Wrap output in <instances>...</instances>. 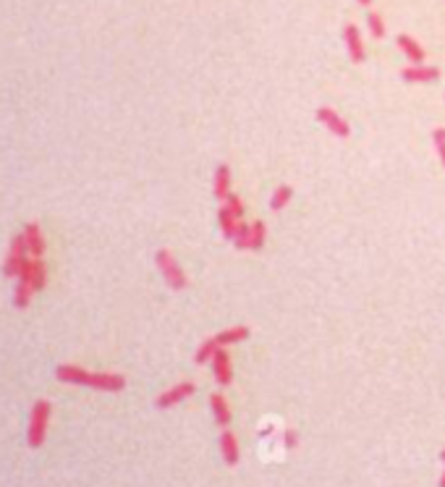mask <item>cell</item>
<instances>
[{
	"instance_id": "cell-9",
	"label": "cell",
	"mask_w": 445,
	"mask_h": 487,
	"mask_svg": "<svg viewBox=\"0 0 445 487\" xmlns=\"http://www.w3.org/2000/svg\"><path fill=\"white\" fill-rule=\"evenodd\" d=\"M21 233L27 236L29 254H32V257H37V259L42 257V254H45V249H47V244H45V236H42V228H39V223H27Z\"/></svg>"
},
{
	"instance_id": "cell-29",
	"label": "cell",
	"mask_w": 445,
	"mask_h": 487,
	"mask_svg": "<svg viewBox=\"0 0 445 487\" xmlns=\"http://www.w3.org/2000/svg\"><path fill=\"white\" fill-rule=\"evenodd\" d=\"M440 459H443V461H445V450H443V453H440Z\"/></svg>"
},
{
	"instance_id": "cell-19",
	"label": "cell",
	"mask_w": 445,
	"mask_h": 487,
	"mask_svg": "<svg viewBox=\"0 0 445 487\" xmlns=\"http://www.w3.org/2000/svg\"><path fill=\"white\" fill-rule=\"evenodd\" d=\"M218 349H220V343H218L215 338H207L202 346L196 349L194 362H196V364H207V362H213V357L218 354Z\"/></svg>"
},
{
	"instance_id": "cell-18",
	"label": "cell",
	"mask_w": 445,
	"mask_h": 487,
	"mask_svg": "<svg viewBox=\"0 0 445 487\" xmlns=\"http://www.w3.org/2000/svg\"><path fill=\"white\" fill-rule=\"evenodd\" d=\"M218 221H220V228H222V236L228 241H233V236H236V230H239V218H233V212L228 210V207H222L220 212H218Z\"/></svg>"
},
{
	"instance_id": "cell-27",
	"label": "cell",
	"mask_w": 445,
	"mask_h": 487,
	"mask_svg": "<svg viewBox=\"0 0 445 487\" xmlns=\"http://www.w3.org/2000/svg\"><path fill=\"white\" fill-rule=\"evenodd\" d=\"M359 6H372V0H359Z\"/></svg>"
},
{
	"instance_id": "cell-3",
	"label": "cell",
	"mask_w": 445,
	"mask_h": 487,
	"mask_svg": "<svg viewBox=\"0 0 445 487\" xmlns=\"http://www.w3.org/2000/svg\"><path fill=\"white\" fill-rule=\"evenodd\" d=\"M29 262V247H27V236L24 233H16L11 239V249L6 259H3V276L6 278H19L21 270L27 267Z\"/></svg>"
},
{
	"instance_id": "cell-2",
	"label": "cell",
	"mask_w": 445,
	"mask_h": 487,
	"mask_svg": "<svg viewBox=\"0 0 445 487\" xmlns=\"http://www.w3.org/2000/svg\"><path fill=\"white\" fill-rule=\"evenodd\" d=\"M50 417H53V404L47 398H39L32 404L27 424V445L29 448H39L47 438V427H50Z\"/></svg>"
},
{
	"instance_id": "cell-10",
	"label": "cell",
	"mask_w": 445,
	"mask_h": 487,
	"mask_svg": "<svg viewBox=\"0 0 445 487\" xmlns=\"http://www.w3.org/2000/svg\"><path fill=\"white\" fill-rule=\"evenodd\" d=\"M220 453H222V461L228 467H236L239 459H242V450H239V443H236V435H233L228 427L220 432Z\"/></svg>"
},
{
	"instance_id": "cell-8",
	"label": "cell",
	"mask_w": 445,
	"mask_h": 487,
	"mask_svg": "<svg viewBox=\"0 0 445 487\" xmlns=\"http://www.w3.org/2000/svg\"><path fill=\"white\" fill-rule=\"evenodd\" d=\"M317 121H320L322 126H327V129L333 131L338 139H349V134H351L349 123H346V121L341 118L333 108H320V111H317Z\"/></svg>"
},
{
	"instance_id": "cell-14",
	"label": "cell",
	"mask_w": 445,
	"mask_h": 487,
	"mask_svg": "<svg viewBox=\"0 0 445 487\" xmlns=\"http://www.w3.org/2000/svg\"><path fill=\"white\" fill-rule=\"evenodd\" d=\"M213 194L218 199H222V202L228 199V194H231V168L228 166H218V171H215Z\"/></svg>"
},
{
	"instance_id": "cell-7",
	"label": "cell",
	"mask_w": 445,
	"mask_h": 487,
	"mask_svg": "<svg viewBox=\"0 0 445 487\" xmlns=\"http://www.w3.org/2000/svg\"><path fill=\"white\" fill-rule=\"evenodd\" d=\"M213 375H215V380H218V386H231L233 383V367H231V357H228V351L222 349H218V354L213 357Z\"/></svg>"
},
{
	"instance_id": "cell-11",
	"label": "cell",
	"mask_w": 445,
	"mask_h": 487,
	"mask_svg": "<svg viewBox=\"0 0 445 487\" xmlns=\"http://www.w3.org/2000/svg\"><path fill=\"white\" fill-rule=\"evenodd\" d=\"M437 76H440V68H435V66H408V68H403L401 71V79L403 82H435Z\"/></svg>"
},
{
	"instance_id": "cell-6",
	"label": "cell",
	"mask_w": 445,
	"mask_h": 487,
	"mask_svg": "<svg viewBox=\"0 0 445 487\" xmlns=\"http://www.w3.org/2000/svg\"><path fill=\"white\" fill-rule=\"evenodd\" d=\"M32 296H35V288H32V259H29L27 267L21 270L19 283L13 288V307H16V309H27L29 302H32Z\"/></svg>"
},
{
	"instance_id": "cell-22",
	"label": "cell",
	"mask_w": 445,
	"mask_h": 487,
	"mask_svg": "<svg viewBox=\"0 0 445 487\" xmlns=\"http://www.w3.org/2000/svg\"><path fill=\"white\" fill-rule=\"evenodd\" d=\"M249 239H251V226H244L239 223V230L233 236V247L236 249H249Z\"/></svg>"
},
{
	"instance_id": "cell-28",
	"label": "cell",
	"mask_w": 445,
	"mask_h": 487,
	"mask_svg": "<svg viewBox=\"0 0 445 487\" xmlns=\"http://www.w3.org/2000/svg\"><path fill=\"white\" fill-rule=\"evenodd\" d=\"M440 487H445V471H443V477H440V482H437Z\"/></svg>"
},
{
	"instance_id": "cell-13",
	"label": "cell",
	"mask_w": 445,
	"mask_h": 487,
	"mask_svg": "<svg viewBox=\"0 0 445 487\" xmlns=\"http://www.w3.org/2000/svg\"><path fill=\"white\" fill-rule=\"evenodd\" d=\"M210 412H213V419L218 424H220L222 430L231 424V406H228V401L222 398L220 393H215V395H210Z\"/></svg>"
},
{
	"instance_id": "cell-17",
	"label": "cell",
	"mask_w": 445,
	"mask_h": 487,
	"mask_svg": "<svg viewBox=\"0 0 445 487\" xmlns=\"http://www.w3.org/2000/svg\"><path fill=\"white\" fill-rule=\"evenodd\" d=\"M47 285V267L42 259L32 257V288H35V294H39V291H45Z\"/></svg>"
},
{
	"instance_id": "cell-4",
	"label": "cell",
	"mask_w": 445,
	"mask_h": 487,
	"mask_svg": "<svg viewBox=\"0 0 445 487\" xmlns=\"http://www.w3.org/2000/svg\"><path fill=\"white\" fill-rule=\"evenodd\" d=\"M155 262H158L160 273H163V278H165V283L170 285L173 291H184L186 288L184 270H181V265H178L176 257H173L168 249H160L158 254H155Z\"/></svg>"
},
{
	"instance_id": "cell-24",
	"label": "cell",
	"mask_w": 445,
	"mask_h": 487,
	"mask_svg": "<svg viewBox=\"0 0 445 487\" xmlns=\"http://www.w3.org/2000/svg\"><path fill=\"white\" fill-rule=\"evenodd\" d=\"M432 139H435L437 155H440V163H443V168H445V129H435V131H432Z\"/></svg>"
},
{
	"instance_id": "cell-23",
	"label": "cell",
	"mask_w": 445,
	"mask_h": 487,
	"mask_svg": "<svg viewBox=\"0 0 445 487\" xmlns=\"http://www.w3.org/2000/svg\"><path fill=\"white\" fill-rule=\"evenodd\" d=\"M367 24H370V32H372V37H377V39H382V37H385V24H382L380 13H375V11H372L370 16H367Z\"/></svg>"
},
{
	"instance_id": "cell-20",
	"label": "cell",
	"mask_w": 445,
	"mask_h": 487,
	"mask_svg": "<svg viewBox=\"0 0 445 487\" xmlns=\"http://www.w3.org/2000/svg\"><path fill=\"white\" fill-rule=\"evenodd\" d=\"M291 197H294V189H291V186H278V189L272 192V197H270V210H283V207L291 202Z\"/></svg>"
},
{
	"instance_id": "cell-16",
	"label": "cell",
	"mask_w": 445,
	"mask_h": 487,
	"mask_svg": "<svg viewBox=\"0 0 445 487\" xmlns=\"http://www.w3.org/2000/svg\"><path fill=\"white\" fill-rule=\"evenodd\" d=\"M249 338V328L246 325H236V328H228V331H222L215 335V340L220 343L222 349L225 346H233V343H242V340Z\"/></svg>"
},
{
	"instance_id": "cell-1",
	"label": "cell",
	"mask_w": 445,
	"mask_h": 487,
	"mask_svg": "<svg viewBox=\"0 0 445 487\" xmlns=\"http://www.w3.org/2000/svg\"><path fill=\"white\" fill-rule=\"evenodd\" d=\"M56 377L65 386H82L92 388V390H102V393H121L126 388V377L113 375V372H89V369L79 367V364H58Z\"/></svg>"
},
{
	"instance_id": "cell-25",
	"label": "cell",
	"mask_w": 445,
	"mask_h": 487,
	"mask_svg": "<svg viewBox=\"0 0 445 487\" xmlns=\"http://www.w3.org/2000/svg\"><path fill=\"white\" fill-rule=\"evenodd\" d=\"M225 207L233 212V218H242V215H244V204H242V199H239L236 194H228V199H225Z\"/></svg>"
},
{
	"instance_id": "cell-26",
	"label": "cell",
	"mask_w": 445,
	"mask_h": 487,
	"mask_svg": "<svg viewBox=\"0 0 445 487\" xmlns=\"http://www.w3.org/2000/svg\"><path fill=\"white\" fill-rule=\"evenodd\" d=\"M296 443H299V435H296V432L288 430V432H286V448H294Z\"/></svg>"
},
{
	"instance_id": "cell-21",
	"label": "cell",
	"mask_w": 445,
	"mask_h": 487,
	"mask_svg": "<svg viewBox=\"0 0 445 487\" xmlns=\"http://www.w3.org/2000/svg\"><path fill=\"white\" fill-rule=\"evenodd\" d=\"M265 236H268V228H265V223L257 221L254 226H251V239H249V249H262L265 247Z\"/></svg>"
},
{
	"instance_id": "cell-5",
	"label": "cell",
	"mask_w": 445,
	"mask_h": 487,
	"mask_svg": "<svg viewBox=\"0 0 445 487\" xmlns=\"http://www.w3.org/2000/svg\"><path fill=\"white\" fill-rule=\"evenodd\" d=\"M196 393V386L194 383H178V386H173L170 390H165V393H160L158 398H155V406L158 409H170V406L181 404V401H186V398H192V395Z\"/></svg>"
},
{
	"instance_id": "cell-12",
	"label": "cell",
	"mask_w": 445,
	"mask_h": 487,
	"mask_svg": "<svg viewBox=\"0 0 445 487\" xmlns=\"http://www.w3.org/2000/svg\"><path fill=\"white\" fill-rule=\"evenodd\" d=\"M344 39H346V47H349V56H351L353 63H362V61H364V45H362V37H359V27L346 24Z\"/></svg>"
},
{
	"instance_id": "cell-15",
	"label": "cell",
	"mask_w": 445,
	"mask_h": 487,
	"mask_svg": "<svg viewBox=\"0 0 445 487\" xmlns=\"http://www.w3.org/2000/svg\"><path fill=\"white\" fill-rule=\"evenodd\" d=\"M396 42H399L401 53H403V56H406L414 66H419L422 61H425V50H422V45H419L414 37H408V35H399V39H396Z\"/></svg>"
}]
</instances>
